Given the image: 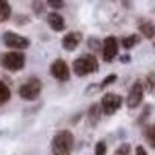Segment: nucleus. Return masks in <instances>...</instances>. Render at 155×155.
I'll use <instances>...</instances> for the list:
<instances>
[{"instance_id": "9b49d317", "label": "nucleus", "mask_w": 155, "mask_h": 155, "mask_svg": "<svg viewBox=\"0 0 155 155\" xmlns=\"http://www.w3.org/2000/svg\"><path fill=\"white\" fill-rule=\"evenodd\" d=\"M47 23L50 25V28L53 30V31H64L65 30V19H64L59 12H48L47 14Z\"/></svg>"}, {"instance_id": "aec40b11", "label": "nucleus", "mask_w": 155, "mask_h": 155, "mask_svg": "<svg viewBox=\"0 0 155 155\" xmlns=\"http://www.w3.org/2000/svg\"><path fill=\"white\" fill-rule=\"evenodd\" d=\"M87 47L92 50V51H98V50H102V42L99 41L98 37H88Z\"/></svg>"}, {"instance_id": "b1692460", "label": "nucleus", "mask_w": 155, "mask_h": 155, "mask_svg": "<svg viewBox=\"0 0 155 155\" xmlns=\"http://www.w3.org/2000/svg\"><path fill=\"white\" fill-rule=\"evenodd\" d=\"M44 5L47 3H42V2H33V11H34V14L36 16H41L42 14V11H44Z\"/></svg>"}, {"instance_id": "393cba45", "label": "nucleus", "mask_w": 155, "mask_h": 155, "mask_svg": "<svg viewBox=\"0 0 155 155\" xmlns=\"http://www.w3.org/2000/svg\"><path fill=\"white\" fill-rule=\"evenodd\" d=\"M149 113H150V107L147 106L146 109H144V112L141 113V116H140V120H138V123L141 124V123H144L146 120H147V116H149Z\"/></svg>"}, {"instance_id": "6ab92c4d", "label": "nucleus", "mask_w": 155, "mask_h": 155, "mask_svg": "<svg viewBox=\"0 0 155 155\" xmlns=\"http://www.w3.org/2000/svg\"><path fill=\"white\" fill-rule=\"evenodd\" d=\"M113 155H132V147L129 143H121L118 147H116Z\"/></svg>"}, {"instance_id": "20e7f679", "label": "nucleus", "mask_w": 155, "mask_h": 155, "mask_svg": "<svg viewBox=\"0 0 155 155\" xmlns=\"http://www.w3.org/2000/svg\"><path fill=\"white\" fill-rule=\"evenodd\" d=\"M42 92V82L39 78H28L20 87H19V96L23 101H36Z\"/></svg>"}, {"instance_id": "5701e85b", "label": "nucleus", "mask_w": 155, "mask_h": 155, "mask_svg": "<svg viewBox=\"0 0 155 155\" xmlns=\"http://www.w3.org/2000/svg\"><path fill=\"white\" fill-rule=\"evenodd\" d=\"M47 5L53 9H62L65 6V2H62V0H47Z\"/></svg>"}, {"instance_id": "7ed1b4c3", "label": "nucleus", "mask_w": 155, "mask_h": 155, "mask_svg": "<svg viewBox=\"0 0 155 155\" xmlns=\"http://www.w3.org/2000/svg\"><path fill=\"white\" fill-rule=\"evenodd\" d=\"M27 58L22 51H5L0 54V67H3L8 71H20L25 67Z\"/></svg>"}, {"instance_id": "a878e982", "label": "nucleus", "mask_w": 155, "mask_h": 155, "mask_svg": "<svg viewBox=\"0 0 155 155\" xmlns=\"http://www.w3.org/2000/svg\"><path fill=\"white\" fill-rule=\"evenodd\" d=\"M135 155H147V152H146V149H144L143 146H137V149H135Z\"/></svg>"}, {"instance_id": "cd10ccee", "label": "nucleus", "mask_w": 155, "mask_h": 155, "mask_svg": "<svg viewBox=\"0 0 155 155\" xmlns=\"http://www.w3.org/2000/svg\"><path fill=\"white\" fill-rule=\"evenodd\" d=\"M153 47H155V44H153Z\"/></svg>"}, {"instance_id": "6e6552de", "label": "nucleus", "mask_w": 155, "mask_h": 155, "mask_svg": "<svg viewBox=\"0 0 155 155\" xmlns=\"http://www.w3.org/2000/svg\"><path fill=\"white\" fill-rule=\"evenodd\" d=\"M120 51V42L115 36H107L102 41V59L104 62H112Z\"/></svg>"}, {"instance_id": "39448f33", "label": "nucleus", "mask_w": 155, "mask_h": 155, "mask_svg": "<svg viewBox=\"0 0 155 155\" xmlns=\"http://www.w3.org/2000/svg\"><path fill=\"white\" fill-rule=\"evenodd\" d=\"M101 109H102V113L107 115V116H112L118 112L123 106V96L118 95V93H106L104 96L101 98Z\"/></svg>"}, {"instance_id": "dca6fc26", "label": "nucleus", "mask_w": 155, "mask_h": 155, "mask_svg": "<svg viewBox=\"0 0 155 155\" xmlns=\"http://www.w3.org/2000/svg\"><path fill=\"white\" fill-rule=\"evenodd\" d=\"M9 99H11V90H9V87L3 81H0V106H5Z\"/></svg>"}, {"instance_id": "4be33fe9", "label": "nucleus", "mask_w": 155, "mask_h": 155, "mask_svg": "<svg viewBox=\"0 0 155 155\" xmlns=\"http://www.w3.org/2000/svg\"><path fill=\"white\" fill-rule=\"evenodd\" d=\"M95 155H107V144L106 141H98L95 144Z\"/></svg>"}, {"instance_id": "f257e3e1", "label": "nucleus", "mask_w": 155, "mask_h": 155, "mask_svg": "<svg viewBox=\"0 0 155 155\" xmlns=\"http://www.w3.org/2000/svg\"><path fill=\"white\" fill-rule=\"evenodd\" d=\"M71 68L78 78H85V76L96 73L99 70V62L93 53H87V54L76 58L71 64Z\"/></svg>"}, {"instance_id": "a211bd4d", "label": "nucleus", "mask_w": 155, "mask_h": 155, "mask_svg": "<svg viewBox=\"0 0 155 155\" xmlns=\"http://www.w3.org/2000/svg\"><path fill=\"white\" fill-rule=\"evenodd\" d=\"M144 138L152 149H155V124H149L144 127Z\"/></svg>"}, {"instance_id": "423d86ee", "label": "nucleus", "mask_w": 155, "mask_h": 155, "mask_svg": "<svg viewBox=\"0 0 155 155\" xmlns=\"http://www.w3.org/2000/svg\"><path fill=\"white\" fill-rule=\"evenodd\" d=\"M3 45L11 48V51H22V50H27L31 44V41L25 36H20L17 33H12V31H6L3 34Z\"/></svg>"}, {"instance_id": "ddd939ff", "label": "nucleus", "mask_w": 155, "mask_h": 155, "mask_svg": "<svg viewBox=\"0 0 155 155\" xmlns=\"http://www.w3.org/2000/svg\"><path fill=\"white\" fill-rule=\"evenodd\" d=\"M138 30L141 31V34H143L146 39H152V37L155 36V27H153V23L149 22V20L141 22L140 27H138Z\"/></svg>"}, {"instance_id": "f8f14e48", "label": "nucleus", "mask_w": 155, "mask_h": 155, "mask_svg": "<svg viewBox=\"0 0 155 155\" xmlns=\"http://www.w3.org/2000/svg\"><path fill=\"white\" fill-rule=\"evenodd\" d=\"M101 115H102V109H101V104L99 102H95L88 107L87 110V121L92 127H96L99 120H101Z\"/></svg>"}, {"instance_id": "412c9836", "label": "nucleus", "mask_w": 155, "mask_h": 155, "mask_svg": "<svg viewBox=\"0 0 155 155\" xmlns=\"http://www.w3.org/2000/svg\"><path fill=\"white\" fill-rule=\"evenodd\" d=\"M116 79H118V76H116L115 73H110V74H107L104 79H102V82L99 84V90H104L106 87H109V85H112Z\"/></svg>"}, {"instance_id": "f3484780", "label": "nucleus", "mask_w": 155, "mask_h": 155, "mask_svg": "<svg viewBox=\"0 0 155 155\" xmlns=\"http://www.w3.org/2000/svg\"><path fill=\"white\" fill-rule=\"evenodd\" d=\"M144 90L149 92L150 95H155V71H150L146 74V79H144Z\"/></svg>"}, {"instance_id": "bb28decb", "label": "nucleus", "mask_w": 155, "mask_h": 155, "mask_svg": "<svg viewBox=\"0 0 155 155\" xmlns=\"http://www.w3.org/2000/svg\"><path fill=\"white\" fill-rule=\"evenodd\" d=\"M129 61H130V56H129V54H124L121 58V62H129Z\"/></svg>"}, {"instance_id": "9d476101", "label": "nucleus", "mask_w": 155, "mask_h": 155, "mask_svg": "<svg viewBox=\"0 0 155 155\" xmlns=\"http://www.w3.org/2000/svg\"><path fill=\"white\" fill-rule=\"evenodd\" d=\"M82 42V33L81 31H70L62 37V48L65 51H74L79 44Z\"/></svg>"}, {"instance_id": "0eeeda50", "label": "nucleus", "mask_w": 155, "mask_h": 155, "mask_svg": "<svg viewBox=\"0 0 155 155\" xmlns=\"http://www.w3.org/2000/svg\"><path fill=\"white\" fill-rule=\"evenodd\" d=\"M143 98H144V85L141 81H135L127 93L126 104L129 109H137L143 102Z\"/></svg>"}, {"instance_id": "f03ea898", "label": "nucleus", "mask_w": 155, "mask_h": 155, "mask_svg": "<svg viewBox=\"0 0 155 155\" xmlns=\"http://www.w3.org/2000/svg\"><path fill=\"white\" fill-rule=\"evenodd\" d=\"M74 144V135L68 129L59 130L51 140V152L53 155H70Z\"/></svg>"}, {"instance_id": "2eb2a0df", "label": "nucleus", "mask_w": 155, "mask_h": 155, "mask_svg": "<svg viewBox=\"0 0 155 155\" xmlns=\"http://www.w3.org/2000/svg\"><path fill=\"white\" fill-rule=\"evenodd\" d=\"M11 19V5L6 0H0V22H6Z\"/></svg>"}, {"instance_id": "4468645a", "label": "nucleus", "mask_w": 155, "mask_h": 155, "mask_svg": "<svg viewBox=\"0 0 155 155\" xmlns=\"http://www.w3.org/2000/svg\"><path fill=\"white\" fill-rule=\"evenodd\" d=\"M140 41H141V37H140L138 34L126 36V37H123V39H121V47H123V48H126V50H130V48H134L135 45H138V44H140Z\"/></svg>"}, {"instance_id": "1a4fd4ad", "label": "nucleus", "mask_w": 155, "mask_h": 155, "mask_svg": "<svg viewBox=\"0 0 155 155\" xmlns=\"http://www.w3.org/2000/svg\"><path fill=\"white\" fill-rule=\"evenodd\" d=\"M50 73L54 79L61 82H67L70 79V67L64 59H56L50 67Z\"/></svg>"}]
</instances>
